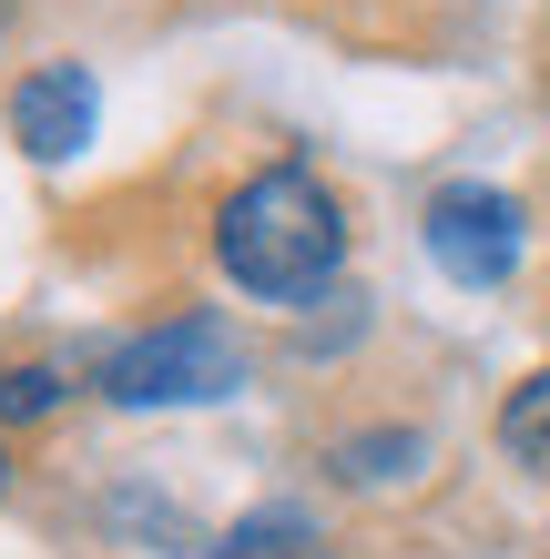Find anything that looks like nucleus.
I'll return each mask as SVG.
<instances>
[{
  "instance_id": "f03ea898",
  "label": "nucleus",
  "mask_w": 550,
  "mask_h": 559,
  "mask_svg": "<svg viewBox=\"0 0 550 559\" xmlns=\"http://www.w3.org/2000/svg\"><path fill=\"white\" fill-rule=\"evenodd\" d=\"M235 386H245V346L224 316H164V325H143V336H122L103 356V397L133 407V417L143 407H214Z\"/></svg>"
},
{
  "instance_id": "423d86ee",
  "label": "nucleus",
  "mask_w": 550,
  "mask_h": 559,
  "mask_svg": "<svg viewBox=\"0 0 550 559\" xmlns=\"http://www.w3.org/2000/svg\"><path fill=\"white\" fill-rule=\"evenodd\" d=\"M204 559H327V530L306 509H245Z\"/></svg>"
},
{
  "instance_id": "0eeeda50",
  "label": "nucleus",
  "mask_w": 550,
  "mask_h": 559,
  "mask_svg": "<svg viewBox=\"0 0 550 559\" xmlns=\"http://www.w3.org/2000/svg\"><path fill=\"white\" fill-rule=\"evenodd\" d=\"M500 448L520 457V468H550V367L510 386V407H500Z\"/></svg>"
},
{
  "instance_id": "39448f33",
  "label": "nucleus",
  "mask_w": 550,
  "mask_h": 559,
  "mask_svg": "<svg viewBox=\"0 0 550 559\" xmlns=\"http://www.w3.org/2000/svg\"><path fill=\"white\" fill-rule=\"evenodd\" d=\"M418 457H429L418 427H358V438L327 448V468H337V488H387V478H418Z\"/></svg>"
},
{
  "instance_id": "1a4fd4ad",
  "label": "nucleus",
  "mask_w": 550,
  "mask_h": 559,
  "mask_svg": "<svg viewBox=\"0 0 550 559\" xmlns=\"http://www.w3.org/2000/svg\"><path fill=\"white\" fill-rule=\"evenodd\" d=\"M0 488H11V457H0Z\"/></svg>"
},
{
  "instance_id": "f257e3e1",
  "label": "nucleus",
  "mask_w": 550,
  "mask_h": 559,
  "mask_svg": "<svg viewBox=\"0 0 550 559\" xmlns=\"http://www.w3.org/2000/svg\"><path fill=\"white\" fill-rule=\"evenodd\" d=\"M214 265L235 275L245 295H266V306H306V295L337 285V265H347L337 193L316 183L306 163L245 174L235 193H224V214H214Z\"/></svg>"
},
{
  "instance_id": "20e7f679",
  "label": "nucleus",
  "mask_w": 550,
  "mask_h": 559,
  "mask_svg": "<svg viewBox=\"0 0 550 559\" xmlns=\"http://www.w3.org/2000/svg\"><path fill=\"white\" fill-rule=\"evenodd\" d=\"M92 122H103V82H92L82 61H31L11 82V143L31 163H72L92 143Z\"/></svg>"
},
{
  "instance_id": "6e6552de",
  "label": "nucleus",
  "mask_w": 550,
  "mask_h": 559,
  "mask_svg": "<svg viewBox=\"0 0 550 559\" xmlns=\"http://www.w3.org/2000/svg\"><path fill=\"white\" fill-rule=\"evenodd\" d=\"M61 367H0V427H42L51 407H61Z\"/></svg>"
},
{
  "instance_id": "7ed1b4c3",
  "label": "nucleus",
  "mask_w": 550,
  "mask_h": 559,
  "mask_svg": "<svg viewBox=\"0 0 550 559\" xmlns=\"http://www.w3.org/2000/svg\"><path fill=\"white\" fill-rule=\"evenodd\" d=\"M418 245H429V265H438L448 285L490 295V285L520 275L530 224H520V204H510L500 183H438V193H429V214H418Z\"/></svg>"
},
{
  "instance_id": "9d476101",
  "label": "nucleus",
  "mask_w": 550,
  "mask_h": 559,
  "mask_svg": "<svg viewBox=\"0 0 550 559\" xmlns=\"http://www.w3.org/2000/svg\"><path fill=\"white\" fill-rule=\"evenodd\" d=\"M0 21H11V0H0Z\"/></svg>"
}]
</instances>
